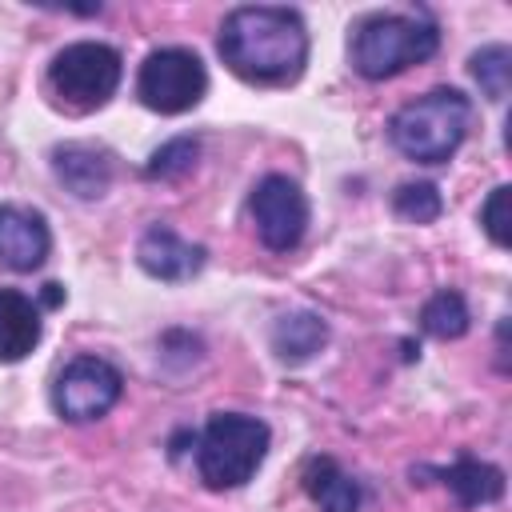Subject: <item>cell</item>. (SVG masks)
<instances>
[{"label": "cell", "mask_w": 512, "mask_h": 512, "mask_svg": "<svg viewBox=\"0 0 512 512\" xmlns=\"http://www.w3.org/2000/svg\"><path fill=\"white\" fill-rule=\"evenodd\" d=\"M216 48L248 84H292L308 64V28L292 8L244 4L224 16Z\"/></svg>", "instance_id": "cell-1"}, {"label": "cell", "mask_w": 512, "mask_h": 512, "mask_svg": "<svg viewBox=\"0 0 512 512\" xmlns=\"http://www.w3.org/2000/svg\"><path fill=\"white\" fill-rule=\"evenodd\" d=\"M472 120V100L460 88H432L388 120V140L400 156L416 164H444L464 144Z\"/></svg>", "instance_id": "cell-2"}, {"label": "cell", "mask_w": 512, "mask_h": 512, "mask_svg": "<svg viewBox=\"0 0 512 512\" xmlns=\"http://www.w3.org/2000/svg\"><path fill=\"white\" fill-rule=\"evenodd\" d=\"M268 424L248 412H212L196 440V472L208 488H240L268 456Z\"/></svg>", "instance_id": "cell-3"}, {"label": "cell", "mask_w": 512, "mask_h": 512, "mask_svg": "<svg viewBox=\"0 0 512 512\" xmlns=\"http://www.w3.org/2000/svg\"><path fill=\"white\" fill-rule=\"evenodd\" d=\"M440 48V28L424 16L380 12L356 24L352 32V68L364 80H388L408 72L412 64L432 60Z\"/></svg>", "instance_id": "cell-4"}, {"label": "cell", "mask_w": 512, "mask_h": 512, "mask_svg": "<svg viewBox=\"0 0 512 512\" xmlns=\"http://www.w3.org/2000/svg\"><path fill=\"white\" fill-rule=\"evenodd\" d=\"M124 76V60L112 44L76 40L64 44L48 64V92L68 112H96L104 108Z\"/></svg>", "instance_id": "cell-5"}, {"label": "cell", "mask_w": 512, "mask_h": 512, "mask_svg": "<svg viewBox=\"0 0 512 512\" xmlns=\"http://www.w3.org/2000/svg\"><path fill=\"white\" fill-rule=\"evenodd\" d=\"M208 92V68L192 48H156L136 72V96L160 116H180L196 108Z\"/></svg>", "instance_id": "cell-6"}, {"label": "cell", "mask_w": 512, "mask_h": 512, "mask_svg": "<svg viewBox=\"0 0 512 512\" xmlns=\"http://www.w3.org/2000/svg\"><path fill=\"white\" fill-rule=\"evenodd\" d=\"M120 392H124V376L116 364H108L104 356H72L52 380V408L68 424H88L108 416Z\"/></svg>", "instance_id": "cell-7"}, {"label": "cell", "mask_w": 512, "mask_h": 512, "mask_svg": "<svg viewBox=\"0 0 512 512\" xmlns=\"http://www.w3.org/2000/svg\"><path fill=\"white\" fill-rule=\"evenodd\" d=\"M248 212L260 244L272 252H292L308 232V196L292 176L268 172L248 196Z\"/></svg>", "instance_id": "cell-8"}, {"label": "cell", "mask_w": 512, "mask_h": 512, "mask_svg": "<svg viewBox=\"0 0 512 512\" xmlns=\"http://www.w3.org/2000/svg\"><path fill=\"white\" fill-rule=\"evenodd\" d=\"M136 260L152 280L180 284V280H192L204 268L208 252H204V244L184 240L172 224H148L144 236L136 240Z\"/></svg>", "instance_id": "cell-9"}, {"label": "cell", "mask_w": 512, "mask_h": 512, "mask_svg": "<svg viewBox=\"0 0 512 512\" xmlns=\"http://www.w3.org/2000/svg\"><path fill=\"white\" fill-rule=\"evenodd\" d=\"M52 252L48 220L24 204H0V264L12 272H36Z\"/></svg>", "instance_id": "cell-10"}, {"label": "cell", "mask_w": 512, "mask_h": 512, "mask_svg": "<svg viewBox=\"0 0 512 512\" xmlns=\"http://www.w3.org/2000/svg\"><path fill=\"white\" fill-rule=\"evenodd\" d=\"M52 172H56V180H60L72 196L96 200V196H104L108 184H112V156H108L104 148H96V144L72 140V144L52 148Z\"/></svg>", "instance_id": "cell-11"}, {"label": "cell", "mask_w": 512, "mask_h": 512, "mask_svg": "<svg viewBox=\"0 0 512 512\" xmlns=\"http://www.w3.org/2000/svg\"><path fill=\"white\" fill-rule=\"evenodd\" d=\"M44 336L40 304L16 288H0V360L16 364L24 360Z\"/></svg>", "instance_id": "cell-12"}, {"label": "cell", "mask_w": 512, "mask_h": 512, "mask_svg": "<svg viewBox=\"0 0 512 512\" xmlns=\"http://www.w3.org/2000/svg\"><path fill=\"white\" fill-rule=\"evenodd\" d=\"M304 492L320 512H360V484L332 460V456H308L304 460Z\"/></svg>", "instance_id": "cell-13"}, {"label": "cell", "mask_w": 512, "mask_h": 512, "mask_svg": "<svg viewBox=\"0 0 512 512\" xmlns=\"http://www.w3.org/2000/svg\"><path fill=\"white\" fill-rule=\"evenodd\" d=\"M440 480L460 508H484V504H496L504 496V472L488 460H476V456H456L440 472Z\"/></svg>", "instance_id": "cell-14"}, {"label": "cell", "mask_w": 512, "mask_h": 512, "mask_svg": "<svg viewBox=\"0 0 512 512\" xmlns=\"http://www.w3.org/2000/svg\"><path fill=\"white\" fill-rule=\"evenodd\" d=\"M328 344V324L324 316L300 308V312H284L276 324H272V352L284 360V364H304L312 360L320 348Z\"/></svg>", "instance_id": "cell-15"}, {"label": "cell", "mask_w": 512, "mask_h": 512, "mask_svg": "<svg viewBox=\"0 0 512 512\" xmlns=\"http://www.w3.org/2000/svg\"><path fill=\"white\" fill-rule=\"evenodd\" d=\"M468 324H472V316H468V304H464V296L456 288L432 292L424 300V308H420V328L428 336H436V340H460L468 332Z\"/></svg>", "instance_id": "cell-16"}, {"label": "cell", "mask_w": 512, "mask_h": 512, "mask_svg": "<svg viewBox=\"0 0 512 512\" xmlns=\"http://www.w3.org/2000/svg\"><path fill=\"white\" fill-rule=\"evenodd\" d=\"M468 72H472V80L480 84V92L488 100H504L508 84H512V52L504 44H484L480 52H472Z\"/></svg>", "instance_id": "cell-17"}, {"label": "cell", "mask_w": 512, "mask_h": 512, "mask_svg": "<svg viewBox=\"0 0 512 512\" xmlns=\"http://www.w3.org/2000/svg\"><path fill=\"white\" fill-rule=\"evenodd\" d=\"M196 160H200V140L196 136H172L168 144H160L148 156L144 176L148 180H180V176H188L196 168Z\"/></svg>", "instance_id": "cell-18"}, {"label": "cell", "mask_w": 512, "mask_h": 512, "mask_svg": "<svg viewBox=\"0 0 512 512\" xmlns=\"http://www.w3.org/2000/svg\"><path fill=\"white\" fill-rule=\"evenodd\" d=\"M392 212L408 224H432L440 212H444V200L436 192V184L428 180H416V184H400L392 192Z\"/></svg>", "instance_id": "cell-19"}, {"label": "cell", "mask_w": 512, "mask_h": 512, "mask_svg": "<svg viewBox=\"0 0 512 512\" xmlns=\"http://www.w3.org/2000/svg\"><path fill=\"white\" fill-rule=\"evenodd\" d=\"M508 184H496L492 192H488V200H484V208H480V224H484V232H488V240L496 244V248H508V240H512V232H508Z\"/></svg>", "instance_id": "cell-20"}, {"label": "cell", "mask_w": 512, "mask_h": 512, "mask_svg": "<svg viewBox=\"0 0 512 512\" xmlns=\"http://www.w3.org/2000/svg\"><path fill=\"white\" fill-rule=\"evenodd\" d=\"M64 300V292H60V284H44V292H40V304H48V308H56Z\"/></svg>", "instance_id": "cell-21"}]
</instances>
